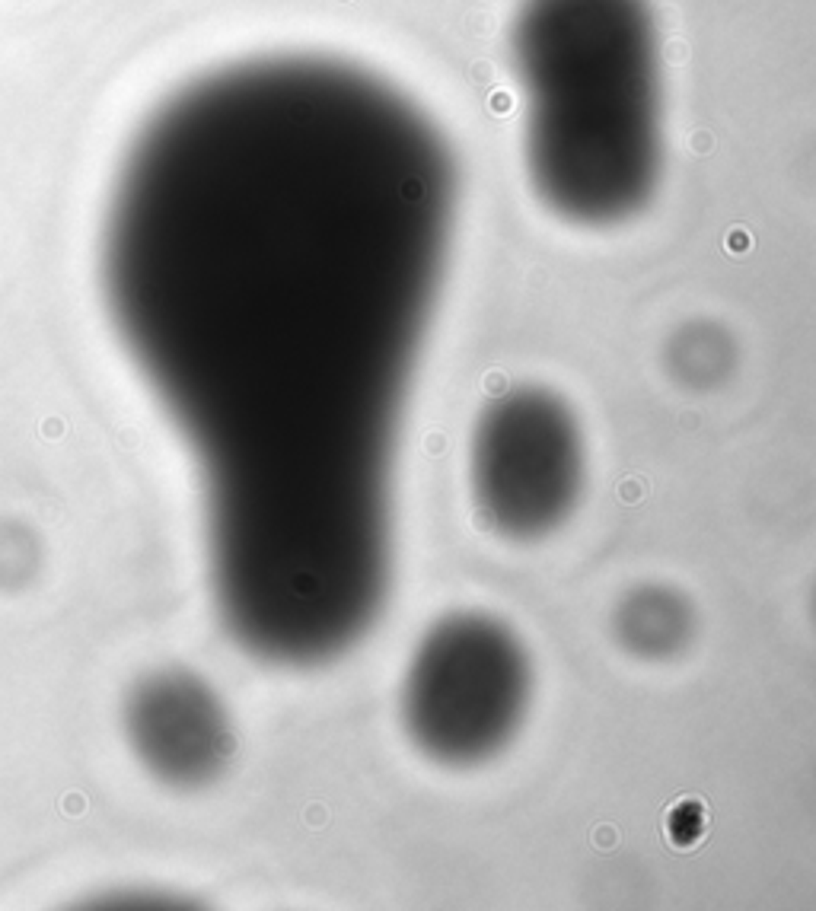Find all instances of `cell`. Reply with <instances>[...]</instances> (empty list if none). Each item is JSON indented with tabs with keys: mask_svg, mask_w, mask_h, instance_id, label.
<instances>
[{
	"mask_svg": "<svg viewBox=\"0 0 816 911\" xmlns=\"http://www.w3.org/2000/svg\"><path fill=\"white\" fill-rule=\"evenodd\" d=\"M453 204L418 105L322 54L188 80L115 175L109 319L205 475L220 618L268 663L335 660L383 609Z\"/></svg>",
	"mask_w": 816,
	"mask_h": 911,
	"instance_id": "cell-1",
	"label": "cell"
},
{
	"mask_svg": "<svg viewBox=\"0 0 816 911\" xmlns=\"http://www.w3.org/2000/svg\"><path fill=\"white\" fill-rule=\"evenodd\" d=\"M514 61L527 96L529 182L548 211L580 226L641 214L663 169L648 0H523Z\"/></svg>",
	"mask_w": 816,
	"mask_h": 911,
	"instance_id": "cell-2",
	"label": "cell"
},
{
	"mask_svg": "<svg viewBox=\"0 0 816 911\" xmlns=\"http://www.w3.org/2000/svg\"><path fill=\"white\" fill-rule=\"evenodd\" d=\"M533 663L520 634L485 612L444 615L418 641L398 692L405 736L440 768H478L523 730Z\"/></svg>",
	"mask_w": 816,
	"mask_h": 911,
	"instance_id": "cell-3",
	"label": "cell"
},
{
	"mask_svg": "<svg viewBox=\"0 0 816 911\" xmlns=\"http://www.w3.org/2000/svg\"><path fill=\"white\" fill-rule=\"evenodd\" d=\"M584 478V434L561 395L520 385L478 414L469 443V494L495 535L520 545L548 539L577 510Z\"/></svg>",
	"mask_w": 816,
	"mask_h": 911,
	"instance_id": "cell-4",
	"label": "cell"
},
{
	"mask_svg": "<svg viewBox=\"0 0 816 911\" xmlns=\"http://www.w3.org/2000/svg\"><path fill=\"white\" fill-rule=\"evenodd\" d=\"M134 739L154 768L176 781L205 777L226 752L224 717L205 688L182 679H156L134 701Z\"/></svg>",
	"mask_w": 816,
	"mask_h": 911,
	"instance_id": "cell-5",
	"label": "cell"
},
{
	"mask_svg": "<svg viewBox=\"0 0 816 911\" xmlns=\"http://www.w3.org/2000/svg\"><path fill=\"white\" fill-rule=\"evenodd\" d=\"M612 631L628 654L641 660H670L692 641L695 612L679 590L648 584L619 599Z\"/></svg>",
	"mask_w": 816,
	"mask_h": 911,
	"instance_id": "cell-6",
	"label": "cell"
}]
</instances>
